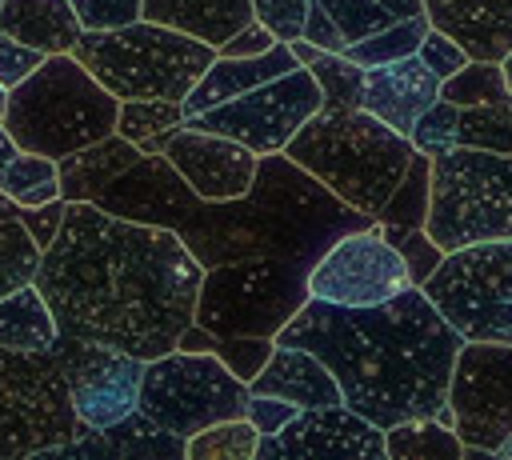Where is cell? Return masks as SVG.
I'll use <instances>...</instances> for the list:
<instances>
[{
  "label": "cell",
  "instance_id": "6da1fadb",
  "mask_svg": "<svg viewBox=\"0 0 512 460\" xmlns=\"http://www.w3.org/2000/svg\"><path fill=\"white\" fill-rule=\"evenodd\" d=\"M200 276L204 268L172 228L68 200L32 284L48 300L56 332L152 360L176 348L192 324Z\"/></svg>",
  "mask_w": 512,
  "mask_h": 460
},
{
  "label": "cell",
  "instance_id": "7a4b0ae2",
  "mask_svg": "<svg viewBox=\"0 0 512 460\" xmlns=\"http://www.w3.org/2000/svg\"><path fill=\"white\" fill-rule=\"evenodd\" d=\"M272 340L316 352L336 376L340 400L376 428L436 416L448 396L452 360L464 344L416 284L368 308L308 296Z\"/></svg>",
  "mask_w": 512,
  "mask_h": 460
},
{
  "label": "cell",
  "instance_id": "3957f363",
  "mask_svg": "<svg viewBox=\"0 0 512 460\" xmlns=\"http://www.w3.org/2000/svg\"><path fill=\"white\" fill-rule=\"evenodd\" d=\"M372 224L284 152L256 156L252 184L232 200H196L172 228L200 268L284 256L312 264L336 236Z\"/></svg>",
  "mask_w": 512,
  "mask_h": 460
},
{
  "label": "cell",
  "instance_id": "277c9868",
  "mask_svg": "<svg viewBox=\"0 0 512 460\" xmlns=\"http://www.w3.org/2000/svg\"><path fill=\"white\" fill-rule=\"evenodd\" d=\"M284 156L376 220L416 148L364 108H316L284 144Z\"/></svg>",
  "mask_w": 512,
  "mask_h": 460
},
{
  "label": "cell",
  "instance_id": "5b68a950",
  "mask_svg": "<svg viewBox=\"0 0 512 460\" xmlns=\"http://www.w3.org/2000/svg\"><path fill=\"white\" fill-rule=\"evenodd\" d=\"M120 100L72 56H44L16 88H8L4 128L24 152H40L48 160H64L116 128Z\"/></svg>",
  "mask_w": 512,
  "mask_h": 460
},
{
  "label": "cell",
  "instance_id": "8992f818",
  "mask_svg": "<svg viewBox=\"0 0 512 460\" xmlns=\"http://www.w3.org/2000/svg\"><path fill=\"white\" fill-rule=\"evenodd\" d=\"M72 56L116 100H184L216 60V48L140 16L124 28L80 32Z\"/></svg>",
  "mask_w": 512,
  "mask_h": 460
},
{
  "label": "cell",
  "instance_id": "52a82bcc",
  "mask_svg": "<svg viewBox=\"0 0 512 460\" xmlns=\"http://www.w3.org/2000/svg\"><path fill=\"white\" fill-rule=\"evenodd\" d=\"M424 232L444 252L512 240V152L456 144L432 156Z\"/></svg>",
  "mask_w": 512,
  "mask_h": 460
},
{
  "label": "cell",
  "instance_id": "ba28073f",
  "mask_svg": "<svg viewBox=\"0 0 512 460\" xmlns=\"http://www.w3.org/2000/svg\"><path fill=\"white\" fill-rule=\"evenodd\" d=\"M304 260L252 256L204 268L192 320L216 336H276L308 300Z\"/></svg>",
  "mask_w": 512,
  "mask_h": 460
},
{
  "label": "cell",
  "instance_id": "9c48e42d",
  "mask_svg": "<svg viewBox=\"0 0 512 460\" xmlns=\"http://www.w3.org/2000/svg\"><path fill=\"white\" fill-rule=\"evenodd\" d=\"M248 384L228 372V364L212 352H184L168 348L144 360L136 412H144L156 428L172 436H192L216 420L244 416Z\"/></svg>",
  "mask_w": 512,
  "mask_h": 460
},
{
  "label": "cell",
  "instance_id": "30bf717a",
  "mask_svg": "<svg viewBox=\"0 0 512 460\" xmlns=\"http://www.w3.org/2000/svg\"><path fill=\"white\" fill-rule=\"evenodd\" d=\"M84 432L56 356L0 344V460L44 456Z\"/></svg>",
  "mask_w": 512,
  "mask_h": 460
},
{
  "label": "cell",
  "instance_id": "8fae6325",
  "mask_svg": "<svg viewBox=\"0 0 512 460\" xmlns=\"http://www.w3.org/2000/svg\"><path fill=\"white\" fill-rule=\"evenodd\" d=\"M420 288L464 340L512 344V240L444 252Z\"/></svg>",
  "mask_w": 512,
  "mask_h": 460
},
{
  "label": "cell",
  "instance_id": "7c38bea8",
  "mask_svg": "<svg viewBox=\"0 0 512 460\" xmlns=\"http://www.w3.org/2000/svg\"><path fill=\"white\" fill-rule=\"evenodd\" d=\"M324 104L316 76L308 72V64H296L264 84H256L252 92H240L216 108H204L196 116H188V128H204L228 140H240L244 148H252L256 156L268 152H284V144L296 136V128Z\"/></svg>",
  "mask_w": 512,
  "mask_h": 460
},
{
  "label": "cell",
  "instance_id": "4fadbf2b",
  "mask_svg": "<svg viewBox=\"0 0 512 460\" xmlns=\"http://www.w3.org/2000/svg\"><path fill=\"white\" fill-rule=\"evenodd\" d=\"M444 404L464 448L500 452L512 432V344L464 340L452 360Z\"/></svg>",
  "mask_w": 512,
  "mask_h": 460
},
{
  "label": "cell",
  "instance_id": "5bb4252c",
  "mask_svg": "<svg viewBox=\"0 0 512 460\" xmlns=\"http://www.w3.org/2000/svg\"><path fill=\"white\" fill-rule=\"evenodd\" d=\"M404 288H412L408 264L396 244L380 236L376 220L336 236L308 268V296L344 308L384 304Z\"/></svg>",
  "mask_w": 512,
  "mask_h": 460
},
{
  "label": "cell",
  "instance_id": "9a60e30c",
  "mask_svg": "<svg viewBox=\"0 0 512 460\" xmlns=\"http://www.w3.org/2000/svg\"><path fill=\"white\" fill-rule=\"evenodd\" d=\"M48 352L56 356L68 396H72V408L88 428H108V424L124 420L128 412H136V392H140V376H144L140 356L120 352L100 340L68 336V332H56Z\"/></svg>",
  "mask_w": 512,
  "mask_h": 460
},
{
  "label": "cell",
  "instance_id": "2e32d148",
  "mask_svg": "<svg viewBox=\"0 0 512 460\" xmlns=\"http://www.w3.org/2000/svg\"><path fill=\"white\" fill-rule=\"evenodd\" d=\"M384 460V428L348 404L300 408L280 432L256 440V460Z\"/></svg>",
  "mask_w": 512,
  "mask_h": 460
},
{
  "label": "cell",
  "instance_id": "e0dca14e",
  "mask_svg": "<svg viewBox=\"0 0 512 460\" xmlns=\"http://www.w3.org/2000/svg\"><path fill=\"white\" fill-rule=\"evenodd\" d=\"M164 156L200 200H232L252 184V172H256L252 148L188 124L168 128Z\"/></svg>",
  "mask_w": 512,
  "mask_h": 460
},
{
  "label": "cell",
  "instance_id": "ac0fdd59",
  "mask_svg": "<svg viewBox=\"0 0 512 460\" xmlns=\"http://www.w3.org/2000/svg\"><path fill=\"white\" fill-rule=\"evenodd\" d=\"M196 200L200 196L184 184V176L168 164L164 152H140V160L128 172H120L92 204L112 216L136 220V224L176 228L192 212Z\"/></svg>",
  "mask_w": 512,
  "mask_h": 460
},
{
  "label": "cell",
  "instance_id": "d6986e66",
  "mask_svg": "<svg viewBox=\"0 0 512 460\" xmlns=\"http://www.w3.org/2000/svg\"><path fill=\"white\" fill-rule=\"evenodd\" d=\"M440 96V76H432V68L412 52L404 60L392 64H376L364 68V88H360V108L372 112L376 120H384L388 128H396L400 136L412 132L416 116Z\"/></svg>",
  "mask_w": 512,
  "mask_h": 460
},
{
  "label": "cell",
  "instance_id": "ffe728a7",
  "mask_svg": "<svg viewBox=\"0 0 512 460\" xmlns=\"http://www.w3.org/2000/svg\"><path fill=\"white\" fill-rule=\"evenodd\" d=\"M428 24L448 32L468 60H496L512 48V0H440L428 4Z\"/></svg>",
  "mask_w": 512,
  "mask_h": 460
},
{
  "label": "cell",
  "instance_id": "44dd1931",
  "mask_svg": "<svg viewBox=\"0 0 512 460\" xmlns=\"http://www.w3.org/2000/svg\"><path fill=\"white\" fill-rule=\"evenodd\" d=\"M296 64L300 60L292 56L288 40H276L268 52H256V56H220L216 52V60L204 68V76L180 100L184 120L204 112V108H216V104H224V100H232L240 92H252L256 84H264V80H272V76H280V72H288Z\"/></svg>",
  "mask_w": 512,
  "mask_h": 460
},
{
  "label": "cell",
  "instance_id": "7402d4cb",
  "mask_svg": "<svg viewBox=\"0 0 512 460\" xmlns=\"http://www.w3.org/2000/svg\"><path fill=\"white\" fill-rule=\"evenodd\" d=\"M248 392H268L284 396L296 408H324V404H344L336 376L324 368V360L308 348L296 344H276L264 368L248 380Z\"/></svg>",
  "mask_w": 512,
  "mask_h": 460
},
{
  "label": "cell",
  "instance_id": "603a6c76",
  "mask_svg": "<svg viewBox=\"0 0 512 460\" xmlns=\"http://www.w3.org/2000/svg\"><path fill=\"white\" fill-rule=\"evenodd\" d=\"M140 16L152 24L176 28L184 36H196L212 48H220L232 32L256 20L252 0H144Z\"/></svg>",
  "mask_w": 512,
  "mask_h": 460
},
{
  "label": "cell",
  "instance_id": "cb8c5ba5",
  "mask_svg": "<svg viewBox=\"0 0 512 460\" xmlns=\"http://www.w3.org/2000/svg\"><path fill=\"white\" fill-rule=\"evenodd\" d=\"M0 32L52 56V52H72L84 28L72 12V0H4Z\"/></svg>",
  "mask_w": 512,
  "mask_h": 460
},
{
  "label": "cell",
  "instance_id": "d4e9b609",
  "mask_svg": "<svg viewBox=\"0 0 512 460\" xmlns=\"http://www.w3.org/2000/svg\"><path fill=\"white\" fill-rule=\"evenodd\" d=\"M140 160V148L116 132H108L104 140L56 160V176H60V196L64 200H96L120 172H128Z\"/></svg>",
  "mask_w": 512,
  "mask_h": 460
},
{
  "label": "cell",
  "instance_id": "484cf974",
  "mask_svg": "<svg viewBox=\"0 0 512 460\" xmlns=\"http://www.w3.org/2000/svg\"><path fill=\"white\" fill-rule=\"evenodd\" d=\"M56 340V320L36 284L0 296V344L16 352H48Z\"/></svg>",
  "mask_w": 512,
  "mask_h": 460
},
{
  "label": "cell",
  "instance_id": "4316f807",
  "mask_svg": "<svg viewBox=\"0 0 512 460\" xmlns=\"http://www.w3.org/2000/svg\"><path fill=\"white\" fill-rule=\"evenodd\" d=\"M464 444L452 424L436 416H412L384 428V460H460Z\"/></svg>",
  "mask_w": 512,
  "mask_h": 460
},
{
  "label": "cell",
  "instance_id": "83f0119b",
  "mask_svg": "<svg viewBox=\"0 0 512 460\" xmlns=\"http://www.w3.org/2000/svg\"><path fill=\"white\" fill-rule=\"evenodd\" d=\"M316 4L332 16V24L340 28V36L348 44L424 12V0H316Z\"/></svg>",
  "mask_w": 512,
  "mask_h": 460
},
{
  "label": "cell",
  "instance_id": "f1b7e54d",
  "mask_svg": "<svg viewBox=\"0 0 512 460\" xmlns=\"http://www.w3.org/2000/svg\"><path fill=\"white\" fill-rule=\"evenodd\" d=\"M424 32H428V12H416V16H408V20H396V24L380 28V32H372V36H364V40L344 44V56H348L352 64H360V68L392 64V60L412 56V52L420 48Z\"/></svg>",
  "mask_w": 512,
  "mask_h": 460
},
{
  "label": "cell",
  "instance_id": "f546056e",
  "mask_svg": "<svg viewBox=\"0 0 512 460\" xmlns=\"http://www.w3.org/2000/svg\"><path fill=\"white\" fill-rule=\"evenodd\" d=\"M428 188H432V156L416 152L400 176V184L392 188L388 204L380 208V224H396V228H424L428 216Z\"/></svg>",
  "mask_w": 512,
  "mask_h": 460
},
{
  "label": "cell",
  "instance_id": "4dcf8cb0",
  "mask_svg": "<svg viewBox=\"0 0 512 460\" xmlns=\"http://www.w3.org/2000/svg\"><path fill=\"white\" fill-rule=\"evenodd\" d=\"M0 192H8L20 208H36L60 196V176H56V160L40 156V152H16L12 164L4 168Z\"/></svg>",
  "mask_w": 512,
  "mask_h": 460
},
{
  "label": "cell",
  "instance_id": "1f68e13d",
  "mask_svg": "<svg viewBox=\"0 0 512 460\" xmlns=\"http://www.w3.org/2000/svg\"><path fill=\"white\" fill-rule=\"evenodd\" d=\"M256 440L260 432L244 416L216 420L184 440V460H256Z\"/></svg>",
  "mask_w": 512,
  "mask_h": 460
},
{
  "label": "cell",
  "instance_id": "d6a6232c",
  "mask_svg": "<svg viewBox=\"0 0 512 460\" xmlns=\"http://www.w3.org/2000/svg\"><path fill=\"white\" fill-rule=\"evenodd\" d=\"M456 144L484 152H512V100L468 104L456 116Z\"/></svg>",
  "mask_w": 512,
  "mask_h": 460
},
{
  "label": "cell",
  "instance_id": "836d02e7",
  "mask_svg": "<svg viewBox=\"0 0 512 460\" xmlns=\"http://www.w3.org/2000/svg\"><path fill=\"white\" fill-rule=\"evenodd\" d=\"M508 84L496 60H468L464 68H456L452 76L440 80V100L468 108V104H500L508 100Z\"/></svg>",
  "mask_w": 512,
  "mask_h": 460
},
{
  "label": "cell",
  "instance_id": "e575fe53",
  "mask_svg": "<svg viewBox=\"0 0 512 460\" xmlns=\"http://www.w3.org/2000/svg\"><path fill=\"white\" fill-rule=\"evenodd\" d=\"M308 72L320 84L324 104L320 108H360V88H364V68L352 64L344 52H316L308 60Z\"/></svg>",
  "mask_w": 512,
  "mask_h": 460
},
{
  "label": "cell",
  "instance_id": "d590c367",
  "mask_svg": "<svg viewBox=\"0 0 512 460\" xmlns=\"http://www.w3.org/2000/svg\"><path fill=\"white\" fill-rule=\"evenodd\" d=\"M176 124H184L180 100H120V108H116V128H112V132L124 136V140H132V144L140 148L144 140H152V136L176 128Z\"/></svg>",
  "mask_w": 512,
  "mask_h": 460
},
{
  "label": "cell",
  "instance_id": "8d00e7d4",
  "mask_svg": "<svg viewBox=\"0 0 512 460\" xmlns=\"http://www.w3.org/2000/svg\"><path fill=\"white\" fill-rule=\"evenodd\" d=\"M36 268H40V244L28 236L20 220H0V296L32 284Z\"/></svg>",
  "mask_w": 512,
  "mask_h": 460
},
{
  "label": "cell",
  "instance_id": "74e56055",
  "mask_svg": "<svg viewBox=\"0 0 512 460\" xmlns=\"http://www.w3.org/2000/svg\"><path fill=\"white\" fill-rule=\"evenodd\" d=\"M376 228H380V236H384L388 244H396V252L404 256L408 276H412V284H416V288H420V284L440 268L444 248H440L424 228H396V224H380V220H376Z\"/></svg>",
  "mask_w": 512,
  "mask_h": 460
},
{
  "label": "cell",
  "instance_id": "f35d334b",
  "mask_svg": "<svg viewBox=\"0 0 512 460\" xmlns=\"http://www.w3.org/2000/svg\"><path fill=\"white\" fill-rule=\"evenodd\" d=\"M456 116H460V108L436 96V100L416 116V124H412V132H408L412 148L424 152V156H444L448 148H456Z\"/></svg>",
  "mask_w": 512,
  "mask_h": 460
},
{
  "label": "cell",
  "instance_id": "ab89813d",
  "mask_svg": "<svg viewBox=\"0 0 512 460\" xmlns=\"http://www.w3.org/2000/svg\"><path fill=\"white\" fill-rule=\"evenodd\" d=\"M140 4L144 0H72V12L84 32H100V28H124L140 20Z\"/></svg>",
  "mask_w": 512,
  "mask_h": 460
},
{
  "label": "cell",
  "instance_id": "60d3db41",
  "mask_svg": "<svg viewBox=\"0 0 512 460\" xmlns=\"http://www.w3.org/2000/svg\"><path fill=\"white\" fill-rule=\"evenodd\" d=\"M252 12L276 40H296L304 32L308 0H252Z\"/></svg>",
  "mask_w": 512,
  "mask_h": 460
},
{
  "label": "cell",
  "instance_id": "b9f144b4",
  "mask_svg": "<svg viewBox=\"0 0 512 460\" xmlns=\"http://www.w3.org/2000/svg\"><path fill=\"white\" fill-rule=\"evenodd\" d=\"M416 56H420V60L432 68V76H440V80L468 64V52H464L448 32H440V28H432V24H428V32H424Z\"/></svg>",
  "mask_w": 512,
  "mask_h": 460
},
{
  "label": "cell",
  "instance_id": "7bdbcfd3",
  "mask_svg": "<svg viewBox=\"0 0 512 460\" xmlns=\"http://www.w3.org/2000/svg\"><path fill=\"white\" fill-rule=\"evenodd\" d=\"M296 412H300V408H296L292 400H284V396H268V392H248V404H244V420H248L260 436L280 432Z\"/></svg>",
  "mask_w": 512,
  "mask_h": 460
},
{
  "label": "cell",
  "instance_id": "ee69618b",
  "mask_svg": "<svg viewBox=\"0 0 512 460\" xmlns=\"http://www.w3.org/2000/svg\"><path fill=\"white\" fill-rule=\"evenodd\" d=\"M40 60H44V52H36V48L12 40L8 32H0V84L4 88H16Z\"/></svg>",
  "mask_w": 512,
  "mask_h": 460
},
{
  "label": "cell",
  "instance_id": "f6af8a7d",
  "mask_svg": "<svg viewBox=\"0 0 512 460\" xmlns=\"http://www.w3.org/2000/svg\"><path fill=\"white\" fill-rule=\"evenodd\" d=\"M64 208H68V200L64 196H56V200H48V204H36V208H20V224L28 228V236L40 244V252L52 244V236L60 232V220H64Z\"/></svg>",
  "mask_w": 512,
  "mask_h": 460
},
{
  "label": "cell",
  "instance_id": "bcb514c9",
  "mask_svg": "<svg viewBox=\"0 0 512 460\" xmlns=\"http://www.w3.org/2000/svg\"><path fill=\"white\" fill-rule=\"evenodd\" d=\"M308 44H316L320 52H344V36H340V28L332 24V16L316 4V0H308V12H304V32H300Z\"/></svg>",
  "mask_w": 512,
  "mask_h": 460
},
{
  "label": "cell",
  "instance_id": "7dc6e473",
  "mask_svg": "<svg viewBox=\"0 0 512 460\" xmlns=\"http://www.w3.org/2000/svg\"><path fill=\"white\" fill-rule=\"evenodd\" d=\"M272 44H276V36H272L260 20H248V24H244L240 32H232L216 52H220V56H256V52H268Z\"/></svg>",
  "mask_w": 512,
  "mask_h": 460
},
{
  "label": "cell",
  "instance_id": "c3c4849f",
  "mask_svg": "<svg viewBox=\"0 0 512 460\" xmlns=\"http://www.w3.org/2000/svg\"><path fill=\"white\" fill-rule=\"evenodd\" d=\"M16 152H20V148H16V140H12V136H8V128L0 124V180H4V168L12 164V156H16Z\"/></svg>",
  "mask_w": 512,
  "mask_h": 460
},
{
  "label": "cell",
  "instance_id": "681fc988",
  "mask_svg": "<svg viewBox=\"0 0 512 460\" xmlns=\"http://www.w3.org/2000/svg\"><path fill=\"white\" fill-rule=\"evenodd\" d=\"M16 216H20V204L8 192H0V220H16Z\"/></svg>",
  "mask_w": 512,
  "mask_h": 460
},
{
  "label": "cell",
  "instance_id": "f907efd6",
  "mask_svg": "<svg viewBox=\"0 0 512 460\" xmlns=\"http://www.w3.org/2000/svg\"><path fill=\"white\" fill-rule=\"evenodd\" d=\"M500 72H504V84H508V92H512V48L500 56Z\"/></svg>",
  "mask_w": 512,
  "mask_h": 460
},
{
  "label": "cell",
  "instance_id": "816d5d0a",
  "mask_svg": "<svg viewBox=\"0 0 512 460\" xmlns=\"http://www.w3.org/2000/svg\"><path fill=\"white\" fill-rule=\"evenodd\" d=\"M496 456H508V460H512V432H508V440L500 444V452H496Z\"/></svg>",
  "mask_w": 512,
  "mask_h": 460
},
{
  "label": "cell",
  "instance_id": "f5cc1de1",
  "mask_svg": "<svg viewBox=\"0 0 512 460\" xmlns=\"http://www.w3.org/2000/svg\"><path fill=\"white\" fill-rule=\"evenodd\" d=\"M4 104H8V88L0 84V120H4Z\"/></svg>",
  "mask_w": 512,
  "mask_h": 460
},
{
  "label": "cell",
  "instance_id": "db71d44e",
  "mask_svg": "<svg viewBox=\"0 0 512 460\" xmlns=\"http://www.w3.org/2000/svg\"><path fill=\"white\" fill-rule=\"evenodd\" d=\"M428 4H440V0H424V8H428Z\"/></svg>",
  "mask_w": 512,
  "mask_h": 460
},
{
  "label": "cell",
  "instance_id": "11a10c76",
  "mask_svg": "<svg viewBox=\"0 0 512 460\" xmlns=\"http://www.w3.org/2000/svg\"><path fill=\"white\" fill-rule=\"evenodd\" d=\"M0 4H4V0H0Z\"/></svg>",
  "mask_w": 512,
  "mask_h": 460
},
{
  "label": "cell",
  "instance_id": "9f6ffc18",
  "mask_svg": "<svg viewBox=\"0 0 512 460\" xmlns=\"http://www.w3.org/2000/svg\"><path fill=\"white\" fill-rule=\"evenodd\" d=\"M508 100H512V96H508Z\"/></svg>",
  "mask_w": 512,
  "mask_h": 460
}]
</instances>
